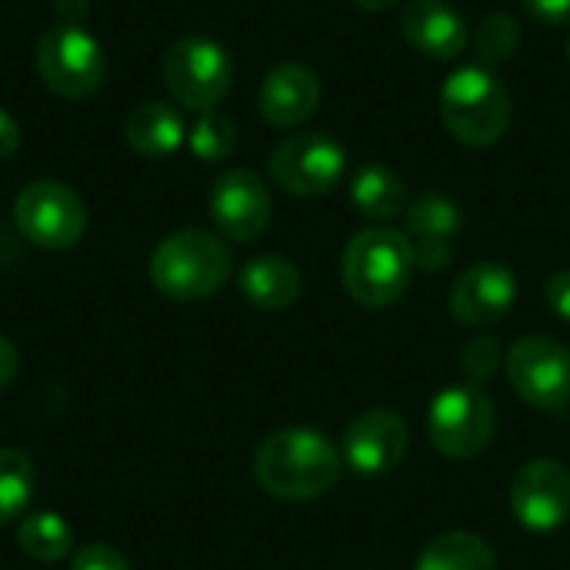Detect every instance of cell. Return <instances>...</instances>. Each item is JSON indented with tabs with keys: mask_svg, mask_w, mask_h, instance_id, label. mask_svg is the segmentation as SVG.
Here are the masks:
<instances>
[{
	"mask_svg": "<svg viewBox=\"0 0 570 570\" xmlns=\"http://www.w3.org/2000/svg\"><path fill=\"white\" fill-rule=\"evenodd\" d=\"M321 77L307 67V63H277L257 94V107L261 117L271 127L291 130L301 127L307 117H314V110L321 107Z\"/></svg>",
	"mask_w": 570,
	"mask_h": 570,
	"instance_id": "2e32d148",
	"label": "cell"
},
{
	"mask_svg": "<svg viewBox=\"0 0 570 570\" xmlns=\"http://www.w3.org/2000/svg\"><path fill=\"white\" fill-rule=\"evenodd\" d=\"M464 227L461 207L448 194H421L404 210V237L414 250V267L424 274L448 271L454 261V237Z\"/></svg>",
	"mask_w": 570,
	"mask_h": 570,
	"instance_id": "5bb4252c",
	"label": "cell"
},
{
	"mask_svg": "<svg viewBox=\"0 0 570 570\" xmlns=\"http://www.w3.org/2000/svg\"><path fill=\"white\" fill-rule=\"evenodd\" d=\"M37 488L33 464L23 451L0 448V528L20 521L30 511Z\"/></svg>",
	"mask_w": 570,
	"mask_h": 570,
	"instance_id": "603a6c76",
	"label": "cell"
},
{
	"mask_svg": "<svg viewBox=\"0 0 570 570\" xmlns=\"http://www.w3.org/2000/svg\"><path fill=\"white\" fill-rule=\"evenodd\" d=\"M414 570H498V558L484 538L468 531H448L421 551Z\"/></svg>",
	"mask_w": 570,
	"mask_h": 570,
	"instance_id": "7402d4cb",
	"label": "cell"
},
{
	"mask_svg": "<svg viewBox=\"0 0 570 570\" xmlns=\"http://www.w3.org/2000/svg\"><path fill=\"white\" fill-rule=\"evenodd\" d=\"M407 454V424L391 407L357 414L344 431V464L364 478L391 474Z\"/></svg>",
	"mask_w": 570,
	"mask_h": 570,
	"instance_id": "4fadbf2b",
	"label": "cell"
},
{
	"mask_svg": "<svg viewBox=\"0 0 570 570\" xmlns=\"http://www.w3.org/2000/svg\"><path fill=\"white\" fill-rule=\"evenodd\" d=\"M240 294L257 311H287L301 297V271L281 254H261L240 267Z\"/></svg>",
	"mask_w": 570,
	"mask_h": 570,
	"instance_id": "ac0fdd59",
	"label": "cell"
},
{
	"mask_svg": "<svg viewBox=\"0 0 570 570\" xmlns=\"http://www.w3.org/2000/svg\"><path fill=\"white\" fill-rule=\"evenodd\" d=\"M498 431L494 401L478 384L444 387L428 411V438L438 454L451 461H471L488 451Z\"/></svg>",
	"mask_w": 570,
	"mask_h": 570,
	"instance_id": "52a82bcc",
	"label": "cell"
},
{
	"mask_svg": "<svg viewBox=\"0 0 570 570\" xmlns=\"http://www.w3.org/2000/svg\"><path fill=\"white\" fill-rule=\"evenodd\" d=\"M70 570H130V564L117 548L94 541V544H83V548L73 551Z\"/></svg>",
	"mask_w": 570,
	"mask_h": 570,
	"instance_id": "4316f807",
	"label": "cell"
},
{
	"mask_svg": "<svg viewBox=\"0 0 570 570\" xmlns=\"http://www.w3.org/2000/svg\"><path fill=\"white\" fill-rule=\"evenodd\" d=\"M187 144H190L194 157H200L207 164L227 160L234 154V147H237V124L220 110L197 114V124L190 127Z\"/></svg>",
	"mask_w": 570,
	"mask_h": 570,
	"instance_id": "cb8c5ba5",
	"label": "cell"
},
{
	"mask_svg": "<svg viewBox=\"0 0 570 570\" xmlns=\"http://www.w3.org/2000/svg\"><path fill=\"white\" fill-rule=\"evenodd\" d=\"M568 60H570V43H568Z\"/></svg>",
	"mask_w": 570,
	"mask_h": 570,
	"instance_id": "836d02e7",
	"label": "cell"
},
{
	"mask_svg": "<svg viewBox=\"0 0 570 570\" xmlns=\"http://www.w3.org/2000/svg\"><path fill=\"white\" fill-rule=\"evenodd\" d=\"M53 7H57V17H60V20L80 23L83 13H87V7H90V0H53Z\"/></svg>",
	"mask_w": 570,
	"mask_h": 570,
	"instance_id": "1f68e13d",
	"label": "cell"
},
{
	"mask_svg": "<svg viewBox=\"0 0 570 570\" xmlns=\"http://www.w3.org/2000/svg\"><path fill=\"white\" fill-rule=\"evenodd\" d=\"M501 344L494 341V337H488V334H478V337H471L464 347H461V371H464V377H468V384H488L494 374H498V367H501Z\"/></svg>",
	"mask_w": 570,
	"mask_h": 570,
	"instance_id": "484cf974",
	"label": "cell"
},
{
	"mask_svg": "<svg viewBox=\"0 0 570 570\" xmlns=\"http://www.w3.org/2000/svg\"><path fill=\"white\" fill-rule=\"evenodd\" d=\"M150 284L174 304H197L214 297L230 277L227 244L200 227L167 234L150 254Z\"/></svg>",
	"mask_w": 570,
	"mask_h": 570,
	"instance_id": "7a4b0ae2",
	"label": "cell"
},
{
	"mask_svg": "<svg viewBox=\"0 0 570 570\" xmlns=\"http://www.w3.org/2000/svg\"><path fill=\"white\" fill-rule=\"evenodd\" d=\"M17 371H20V354H17V347H13V341H7V337L0 334V391L13 384Z\"/></svg>",
	"mask_w": 570,
	"mask_h": 570,
	"instance_id": "4dcf8cb0",
	"label": "cell"
},
{
	"mask_svg": "<svg viewBox=\"0 0 570 570\" xmlns=\"http://www.w3.org/2000/svg\"><path fill=\"white\" fill-rule=\"evenodd\" d=\"M518 301V277L501 261L468 267L451 287V314L468 327H491Z\"/></svg>",
	"mask_w": 570,
	"mask_h": 570,
	"instance_id": "9a60e30c",
	"label": "cell"
},
{
	"mask_svg": "<svg viewBox=\"0 0 570 570\" xmlns=\"http://www.w3.org/2000/svg\"><path fill=\"white\" fill-rule=\"evenodd\" d=\"M511 514L521 528L548 534L570 521V471L554 458L528 461L511 484Z\"/></svg>",
	"mask_w": 570,
	"mask_h": 570,
	"instance_id": "7c38bea8",
	"label": "cell"
},
{
	"mask_svg": "<svg viewBox=\"0 0 570 570\" xmlns=\"http://www.w3.org/2000/svg\"><path fill=\"white\" fill-rule=\"evenodd\" d=\"M337 448L311 428H281L254 451V481L277 501H314L341 481Z\"/></svg>",
	"mask_w": 570,
	"mask_h": 570,
	"instance_id": "6da1fadb",
	"label": "cell"
},
{
	"mask_svg": "<svg viewBox=\"0 0 570 570\" xmlns=\"http://www.w3.org/2000/svg\"><path fill=\"white\" fill-rule=\"evenodd\" d=\"M351 204L357 207L361 217H367L374 224H387L394 217H404L411 197H407V187L397 177V170H391L384 164H364L351 177Z\"/></svg>",
	"mask_w": 570,
	"mask_h": 570,
	"instance_id": "ffe728a7",
	"label": "cell"
},
{
	"mask_svg": "<svg viewBox=\"0 0 570 570\" xmlns=\"http://www.w3.org/2000/svg\"><path fill=\"white\" fill-rule=\"evenodd\" d=\"M37 73L43 87L63 100L90 97L107 73V57L100 40L80 23L57 20L37 40Z\"/></svg>",
	"mask_w": 570,
	"mask_h": 570,
	"instance_id": "8992f818",
	"label": "cell"
},
{
	"mask_svg": "<svg viewBox=\"0 0 570 570\" xmlns=\"http://www.w3.org/2000/svg\"><path fill=\"white\" fill-rule=\"evenodd\" d=\"M13 224L40 250H70L87 230V207L73 187L33 180L13 200Z\"/></svg>",
	"mask_w": 570,
	"mask_h": 570,
	"instance_id": "ba28073f",
	"label": "cell"
},
{
	"mask_svg": "<svg viewBox=\"0 0 570 570\" xmlns=\"http://www.w3.org/2000/svg\"><path fill=\"white\" fill-rule=\"evenodd\" d=\"M17 548L40 564H57L73 554V531L53 511H27L17 521Z\"/></svg>",
	"mask_w": 570,
	"mask_h": 570,
	"instance_id": "44dd1931",
	"label": "cell"
},
{
	"mask_svg": "<svg viewBox=\"0 0 570 570\" xmlns=\"http://www.w3.org/2000/svg\"><path fill=\"white\" fill-rule=\"evenodd\" d=\"M474 47L481 63H504L521 47V27L511 13H488L474 30Z\"/></svg>",
	"mask_w": 570,
	"mask_h": 570,
	"instance_id": "d4e9b609",
	"label": "cell"
},
{
	"mask_svg": "<svg viewBox=\"0 0 570 570\" xmlns=\"http://www.w3.org/2000/svg\"><path fill=\"white\" fill-rule=\"evenodd\" d=\"M361 10H367V13H384V10H391V7H397V3H404V0H354Z\"/></svg>",
	"mask_w": 570,
	"mask_h": 570,
	"instance_id": "d6a6232c",
	"label": "cell"
},
{
	"mask_svg": "<svg viewBox=\"0 0 570 570\" xmlns=\"http://www.w3.org/2000/svg\"><path fill=\"white\" fill-rule=\"evenodd\" d=\"M531 20L544 27H564L570 23V0H521Z\"/></svg>",
	"mask_w": 570,
	"mask_h": 570,
	"instance_id": "83f0119b",
	"label": "cell"
},
{
	"mask_svg": "<svg viewBox=\"0 0 570 570\" xmlns=\"http://www.w3.org/2000/svg\"><path fill=\"white\" fill-rule=\"evenodd\" d=\"M504 364L508 381L524 404L551 414H561L570 404V351L561 341L528 334L511 344Z\"/></svg>",
	"mask_w": 570,
	"mask_h": 570,
	"instance_id": "30bf717a",
	"label": "cell"
},
{
	"mask_svg": "<svg viewBox=\"0 0 570 570\" xmlns=\"http://www.w3.org/2000/svg\"><path fill=\"white\" fill-rule=\"evenodd\" d=\"M124 134H127V144L134 154H140L147 160H164L180 150L187 127H184L177 107H170L164 100H144L130 110Z\"/></svg>",
	"mask_w": 570,
	"mask_h": 570,
	"instance_id": "d6986e66",
	"label": "cell"
},
{
	"mask_svg": "<svg viewBox=\"0 0 570 570\" xmlns=\"http://www.w3.org/2000/svg\"><path fill=\"white\" fill-rule=\"evenodd\" d=\"M544 301L548 307L570 324V271H558L551 274V281L544 284Z\"/></svg>",
	"mask_w": 570,
	"mask_h": 570,
	"instance_id": "f1b7e54d",
	"label": "cell"
},
{
	"mask_svg": "<svg viewBox=\"0 0 570 570\" xmlns=\"http://www.w3.org/2000/svg\"><path fill=\"white\" fill-rule=\"evenodd\" d=\"M20 147V124L13 120V114H7L0 107V164L10 160Z\"/></svg>",
	"mask_w": 570,
	"mask_h": 570,
	"instance_id": "f546056e",
	"label": "cell"
},
{
	"mask_svg": "<svg viewBox=\"0 0 570 570\" xmlns=\"http://www.w3.org/2000/svg\"><path fill=\"white\" fill-rule=\"evenodd\" d=\"M414 250L404 230L367 227L354 234L341 257V281L361 307H387L411 287Z\"/></svg>",
	"mask_w": 570,
	"mask_h": 570,
	"instance_id": "277c9868",
	"label": "cell"
},
{
	"mask_svg": "<svg viewBox=\"0 0 570 570\" xmlns=\"http://www.w3.org/2000/svg\"><path fill=\"white\" fill-rule=\"evenodd\" d=\"M164 83L170 97L194 114L217 110V104L230 94L234 83V63L230 53L210 40V37H180L164 50L160 60Z\"/></svg>",
	"mask_w": 570,
	"mask_h": 570,
	"instance_id": "5b68a950",
	"label": "cell"
},
{
	"mask_svg": "<svg viewBox=\"0 0 570 570\" xmlns=\"http://www.w3.org/2000/svg\"><path fill=\"white\" fill-rule=\"evenodd\" d=\"M267 170L271 180L294 197H324L344 180L347 154L331 134L301 130L274 147Z\"/></svg>",
	"mask_w": 570,
	"mask_h": 570,
	"instance_id": "9c48e42d",
	"label": "cell"
},
{
	"mask_svg": "<svg viewBox=\"0 0 570 570\" xmlns=\"http://www.w3.org/2000/svg\"><path fill=\"white\" fill-rule=\"evenodd\" d=\"M441 120L448 134L464 147L498 144L514 117V100L508 83L484 63H468L454 70L438 97Z\"/></svg>",
	"mask_w": 570,
	"mask_h": 570,
	"instance_id": "3957f363",
	"label": "cell"
},
{
	"mask_svg": "<svg viewBox=\"0 0 570 570\" xmlns=\"http://www.w3.org/2000/svg\"><path fill=\"white\" fill-rule=\"evenodd\" d=\"M207 210H210V220H214L220 237L237 240V244H250L271 227L274 204H271L267 184L254 170L234 167L214 180L210 197H207Z\"/></svg>",
	"mask_w": 570,
	"mask_h": 570,
	"instance_id": "8fae6325",
	"label": "cell"
},
{
	"mask_svg": "<svg viewBox=\"0 0 570 570\" xmlns=\"http://www.w3.org/2000/svg\"><path fill=\"white\" fill-rule=\"evenodd\" d=\"M401 33L404 40L431 57V60H454L464 53L471 33L464 17L448 0H411L401 10Z\"/></svg>",
	"mask_w": 570,
	"mask_h": 570,
	"instance_id": "e0dca14e",
	"label": "cell"
}]
</instances>
